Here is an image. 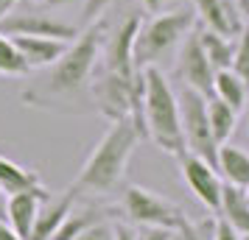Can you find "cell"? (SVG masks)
Here are the masks:
<instances>
[{"instance_id":"1","label":"cell","mask_w":249,"mask_h":240,"mask_svg":"<svg viewBox=\"0 0 249 240\" xmlns=\"http://www.w3.org/2000/svg\"><path fill=\"white\" fill-rule=\"evenodd\" d=\"M107 36V23L95 20L87 23L84 31L68 45L62 56L45 67V73L31 84L28 90L20 92L25 106L31 109H45V112L62 114H87L95 112L92 103V76L98 67V53L101 42Z\"/></svg>"},{"instance_id":"2","label":"cell","mask_w":249,"mask_h":240,"mask_svg":"<svg viewBox=\"0 0 249 240\" xmlns=\"http://www.w3.org/2000/svg\"><path fill=\"white\" fill-rule=\"evenodd\" d=\"M137 28H140V17L129 14L101 42V53H98L101 67H95L92 76V103L95 112L104 114L107 120H124L132 112L137 73L132 50H135Z\"/></svg>"},{"instance_id":"3","label":"cell","mask_w":249,"mask_h":240,"mask_svg":"<svg viewBox=\"0 0 249 240\" xmlns=\"http://www.w3.org/2000/svg\"><path fill=\"white\" fill-rule=\"evenodd\" d=\"M135 123L124 117V120H109L107 134L98 140V145L90 151L87 162L81 165L76 182L70 184L76 193H95V195H107L112 193L118 184L124 182L126 165L132 160V151L140 143Z\"/></svg>"},{"instance_id":"4","label":"cell","mask_w":249,"mask_h":240,"mask_svg":"<svg viewBox=\"0 0 249 240\" xmlns=\"http://www.w3.org/2000/svg\"><path fill=\"white\" fill-rule=\"evenodd\" d=\"M143 126L146 140H151L160 151L179 160L185 154V137L179 126V103L177 92L162 76L160 67H146V87H143Z\"/></svg>"},{"instance_id":"5","label":"cell","mask_w":249,"mask_h":240,"mask_svg":"<svg viewBox=\"0 0 249 240\" xmlns=\"http://www.w3.org/2000/svg\"><path fill=\"white\" fill-rule=\"evenodd\" d=\"M196 25V12L193 9H174V12L154 14L146 25L140 23L135 36V67H157L162 56H171L179 42L193 31Z\"/></svg>"},{"instance_id":"6","label":"cell","mask_w":249,"mask_h":240,"mask_svg":"<svg viewBox=\"0 0 249 240\" xmlns=\"http://www.w3.org/2000/svg\"><path fill=\"white\" fill-rule=\"evenodd\" d=\"M177 103H179V126L182 137H185V151L215 168L218 145H215L213 134H210V123H207V98L191 87H182L177 92Z\"/></svg>"},{"instance_id":"7","label":"cell","mask_w":249,"mask_h":240,"mask_svg":"<svg viewBox=\"0 0 249 240\" xmlns=\"http://www.w3.org/2000/svg\"><path fill=\"white\" fill-rule=\"evenodd\" d=\"M0 31L9 36H14V34L51 36V39H65V42H73L79 36L76 25L65 23L56 14H51L48 6H42V3H23V0L0 20Z\"/></svg>"},{"instance_id":"8","label":"cell","mask_w":249,"mask_h":240,"mask_svg":"<svg viewBox=\"0 0 249 240\" xmlns=\"http://www.w3.org/2000/svg\"><path fill=\"white\" fill-rule=\"evenodd\" d=\"M124 212L126 218L137 226H165V229H182L188 224V218L177 204H171L168 198L157 195L154 190L129 184L124 190Z\"/></svg>"},{"instance_id":"9","label":"cell","mask_w":249,"mask_h":240,"mask_svg":"<svg viewBox=\"0 0 249 240\" xmlns=\"http://www.w3.org/2000/svg\"><path fill=\"white\" fill-rule=\"evenodd\" d=\"M177 73H179V79H182V87H191V90H196L199 95H204V98L213 95L215 70H213V64L207 62L202 45H199L196 28H193L191 34L179 42V48H177Z\"/></svg>"},{"instance_id":"10","label":"cell","mask_w":249,"mask_h":240,"mask_svg":"<svg viewBox=\"0 0 249 240\" xmlns=\"http://www.w3.org/2000/svg\"><path fill=\"white\" fill-rule=\"evenodd\" d=\"M182 179L191 187V193L202 201L210 212H218V201H221V176L213 165H207L204 160L193 157V154H182Z\"/></svg>"},{"instance_id":"11","label":"cell","mask_w":249,"mask_h":240,"mask_svg":"<svg viewBox=\"0 0 249 240\" xmlns=\"http://www.w3.org/2000/svg\"><path fill=\"white\" fill-rule=\"evenodd\" d=\"M193 12H196V20H202L207 31H215L227 39H238L247 28L241 20V12L230 0H193Z\"/></svg>"},{"instance_id":"12","label":"cell","mask_w":249,"mask_h":240,"mask_svg":"<svg viewBox=\"0 0 249 240\" xmlns=\"http://www.w3.org/2000/svg\"><path fill=\"white\" fill-rule=\"evenodd\" d=\"M48 187H36V190H25V193H14L6 201V221L14 229V235L20 240H31V229H34L39 204L48 198Z\"/></svg>"},{"instance_id":"13","label":"cell","mask_w":249,"mask_h":240,"mask_svg":"<svg viewBox=\"0 0 249 240\" xmlns=\"http://www.w3.org/2000/svg\"><path fill=\"white\" fill-rule=\"evenodd\" d=\"M14 45L20 50V56L25 59L28 70H45L56 62L70 42L65 39H51V36H25V34H14Z\"/></svg>"},{"instance_id":"14","label":"cell","mask_w":249,"mask_h":240,"mask_svg":"<svg viewBox=\"0 0 249 240\" xmlns=\"http://www.w3.org/2000/svg\"><path fill=\"white\" fill-rule=\"evenodd\" d=\"M73 198H76V190L68 187L65 193L59 195H48L45 201L39 204V212H36L34 229H31V240H51L56 235V229L62 226V221L73 209Z\"/></svg>"},{"instance_id":"15","label":"cell","mask_w":249,"mask_h":240,"mask_svg":"<svg viewBox=\"0 0 249 240\" xmlns=\"http://www.w3.org/2000/svg\"><path fill=\"white\" fill-rule=\"evenodd\" d=\"M215 171L224 176L227 184L247 190L249 187V154L235 148V145H218L215 154Z\"/></svg>"},{"instance_id":"16","label":"cell","mask_w":249,"mask_h":240,"mask_svg":"<svg viewBox=\"0 0 249 240\" xmlns=\"http://www.w3.org/2000/svg\"><path fill=\"white\" fill-rule=\"evenodd\" d=\"M218 215L224 218L238 235H249V201L241 187L221 184V201H218Z\"/></svg>"},{"instance_id":"17","label":"cell","mask_w":249,"mask_h":240,"mask_svg":"<svg viewBox=\"0 0 249 240\" xmlns=\"http://www.w3.org/2000/svg\"><path fill=\"white\" fill-rule=\"evenodd\" d=\"M36 187H45L39 173L34 168H25L20 162L9 160V157H0V190L6 195L14 193H25V190H36Z\"/></svg>"},{"instance_id":"18","label":"cell","mask_w":249,"mask_h":240,"mask_svg":"<svg viewBox=\"0 0 249 240\" xmlns=\"http://www.w3.org/2000/svg\"><path fill=\"white\" fill-rule=\"evenodd\" d=\"M213 98H218L221 103L232 106L235 112H241L247 106L249 98V87L238 79L232 70H215L213 76Z\"/></svg>"},{"instance_id":"19","label":"cell","mask_w":249,"mask_h":240,"mask_svg":"<svg viewBox=\"0 0 249 240\" xmlns=\"http://www.w3.org/2000/svg\"><path fill=\"white\" fill-rule=\"evenodd\" d=\"M207 123H210V134H213L215 145H224V143H230L238 126V112L210 95L207 98Z\"/></svg>"},{"instance_id":"20","label":"cell","mask_w":249,"mask_h":240,"mask_svg":"<svg viewBox=\"0 0 249 240\" xmlns=\"http://www.w3.org/2000/svg\"><path fill=\"white\" fill-rule=\"evenodd\" d=\"M199 34V45H202L207 62L213 64V70H230L232 64V50H235V39H227V36L215 34V31H196Z\"/></svg>"},{"instance_id":"21","label":"cell","mask_w":249,"mask_h":240,"mask_svg":"<svg viewBox=\"0 0 249 240\" xmlns=\"http://www.w3.org/2000/svg\"><path fill=\"white\" fill-rule=\"evenodd\" d=\"M28 73L31 70L25 64V59L20 56L14 39L0 31V76H6V79H25Z\"/></svg>"},{"instance_id":"22","label":"cell","mask_w":249,"mask_h":240,"mask_svg":"<svg viewBox=\"0 0 249 240\" xmlns=\"http://www.w3.org/2000/svg\"><path fill=\"white\" fill-rule=\"evenodd\" d=\"M95 221H101V212L98 209H90V207L87 209H70L68 215H65V221H62V226L56 229V235L51 240H76Z\"/></svg>"},{"instance_id":"23","label":"cell","mask_w":249,"mask_h":240,"mask_svg":"<svg viewBox=\"0 0 249 240\" xmlns=\"http://www.w3.org/2000/svg\"><path fill=\"white\" fill-rule=\"evenodd\" d=\"M230 70L249 87V28H244V34L235 39V50H232V64Z\"/></svg>"},{"instance_id":"24","label":"cell","mask_w":249,"mask_h":240,"mask_svg":"<svg viewBox=\"0 0 249 240\" xmlns=\"http://www.w3.org/2000/svg\"><path fill=\"white\" fill-rule=\"evenodd\" d=\"M213 221L215 218H204V221H199V224H185L182 229H177L179 232L182 240H213Z\"/></svg>"},{"instance_id":"25","label":"cell","mask_w":249,"mask_h":240,"mask_svg":"<svg viewBox=\"0 0 249 240\" xmlns=\"http://www.w3.org/2000/svg\"><path fill=\"white\" fill-rule=\"evenodd\" d=\"M115 0H84L81 3V20L84 23H95V20H101L104 12L112 6Z\"/></svg>"},{"instance_id":"26","label":"cell","mask_w":249,"mask_h":240,"mask_svg":"<svg viewBox=\"0 0 249 240\" xmlns=\"http://www.w3.org/2000/svg\"><path fill=\"white\" fill-rule=\"evenodd\" d=\"M76 240H115L112 224H107V221H95V224H90V226L84 229Z\"/></svg>"},{"instance_id":"27","label":"cell","mask_w":249,"mask_h":240,"mask_svg":"<svg viewBox=\"0 0 249 240\" xmlns=\"http://www.w3.org/2000/svg\"><path fill=\"white\" fill-rule=\"evenodd\" d=\"M174 238V229L165 226H137L135 240H171Z\"/></svg>"},{"instance_id":"28","label":"cell","mask_w":249,"mask_h":240,"mask_svg":"<svg viewBox=\"0 0 249 240\" xmlns=\"http://www.w3.org/2000/svg\"><path fill=\"white\" fill-rule=\"evenodd\" d=\"M213 240H241V235H238L235 229L230 226L221 215H215V221H213Z\"/></svg>"},{"instance_id":"29","label":"cell","mask_w":249,"mask_h":240,"mask_svg":"<svg viewBox=\"0 0 249 240\" xmlns=\"http://www.w3.org/2000/svg\"><path fill=\"white\" fill-rule=\"evenodd\" d=\"M112 232H115V240H135V232L124 224H112Z\"/></svg>"},{"instance_id":"30","label":"cell","mask_w":249,"mask_h":240,"mask_svg":"<svg viewBox=\"0 0 249 240\" xmlns=\"http://www.w3.org/2000/svg\"><path fill=\"white\" fill-rule=\"evenodd\" d=\"M140 3H143V9H146V12L160 14V12H162V6H165L168 0H140Z\"/></svg>"},{"instance_id":"31","label":"cell","mask_w":249,"mask_h":240,"mask_svg":"<svg viewBox=\"0 0 249 240\" xmlns=\"http://www.w3.org/2000/svg\"><path fill=\"white\" fill-rule=\"evenodd\" d=\"M0 240H20L14 235V229L9 226V221H0Z\"/></svg>"},{"instance_id":"32","label":"cell","mask_w":249,"mask_h":240,"mask_svg":"<svg viewBox=\"0 0 249 240\" xmlns=\"http://www.w3.org/2000/svg\"><path fill=\"white\" fill-rule=\"evenodd\" d=\"M17 3H20V0H0V20H3L6 14L12 12V9L17 6Z\"/></svg>"},{"instance_id":"33","label":"cell","mask_w":249,"mask_h":240,"mask_svg":"<svg viewBox=\"0 0 249 240\" xmlns=\"http://www.w3.org/2000/svg\"><path fill=\"white\" fill-rule=\"evenodd\" d=\"M73 0H42V6H48V9H62V6H70Z\"/></svg>"},{"instance_id":"34","label":"cell","mask_w":249,"mask_h":240,"mask_svg":"<svg viewBox=\"0 0 249 240\" xmlns=\"http://www.w3.org/2000/svg\"><path fill=\"white\" fill-rule=\"evenodd\" d=\"M6 201H9V195L0 190V221H6Z\"/></svg>"},{"instance_id":"35","label":"cell","mask_w":249,"mask_h":240,"mask_svg":"<svg viewBox=\"0 0 249 240\" xmlns=\"http://www.w3.org/2000/svg\"><path fill=\"white\" fill-rule=\"evenodd\" d=\"M238 12L249 17V0H238Z\"/></svg>"},{"instance_id":"36","label":"cell","mask_w":249,"mask_h":240,"mask_svg":"<svg viewBox=\"0 0 249 240\" xmlns=\"http://www.w3.org/2000/svg\"><path fill=\"white\" fill-rule=\"evenodd\" d=\"M171 240H182V238H179V232H174V238H171Z\"/></svg>"},{"instance_id":"37","label":"cell","mask_w":249,"mask_h":240,"mask_svg":"<svg viewBox=\"0 0 249 240\" xmlns=\"http://www.w3.org/2000/svg\"><path fill=\"white\" fill-rule=\"evenodd\" d=\"M244 195H247V201H249V187H247V190H244Z\"/></svg>"},{"instance_id":"38","label":"cell","mask_w":249,"mask_h":240,"mask_svg":"<svg viewBox=\"0 0 249 240\" xmlns=\"http://www.w3.org/2000/svg\"><path fill=\"white\" fill-rule=\"evenodd\" d=\"M241 240H249V235H241Z\"/></svg>"},{"instance_id":"39","label":"cell","mask_w":249,"mask_h":240,"mask_svg":"<svg viewBox=\"0 0 249 240\" xmlns=\"http://www.w3.org/2000/svg\"><path fill=\"white\" fill-rule=\"evenodd\" d=\"M247 106H249V98H247Z\"/></svg>"}]
</instances>
